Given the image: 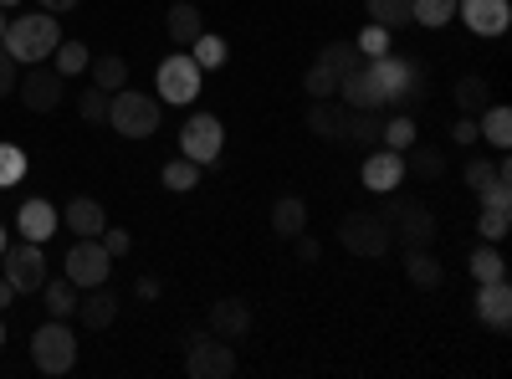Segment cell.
<instances>
[{"mask_svg":"<svg viewBox=\"0 0 512 379\" xmlns=\"http://www.w3.org/2000/svg\"><path fill=\"white\" fill-rule=\"evenodd\" d=\"M57 41H62V26L52 11H41V16H16L6 21V36H0V47H6L16 57V67H36V62H47L57 52Z\"/></svg>","mask_w":512,"mask_h":379,"instance_id":"1","label":"cell"},{"mask_svg":"<svg viewBox=\"0 0 512 379\" xmlns=\"http://www.w3.org/2000/svg\"><path fill=\"white\" fill-rule=\"evenodd\" d=\"M338 241H344V251H354V257L374 262V257H384V251L395 246V231H390V221H384L379 210H349V216L338 221Z\"/></svg>","mask_w":512,"mask_h":379,"instance_id":"2","label":"cell"},{"mask_svg":"<svg viewBox=\"0 0 512 379\" xmlns=\"http://www.w3.org/2000/svg\"><path fill=\"white\" fill-rule=\"evenodd\" d=\"M108 123H113V134H123V139H154L159 134V103L149 93L118 88L108 98Z\"/></svg>","mask_w":512,"mask_h":379,"instance_id":"3","label":"cell"},{"mask_svg":"<svg viewBox=\"0 0 512 379\" xmlns=\"http://www.w3.org/2000/svg\"><path fill=\"white\" fill-rule=\"evenodd\" d=\"M31 359H36L41 374H67L77 364V339H72L67 318H52L31 333Z\"/></svg>","mask_w":512,"mask_h":379,"instance_id":"4","label":"cell"},{"mask_svg":"<svg viewBox=\"0 0 512 379\" xmlns=\"http://www.w3.org/2000/svg\"><path fill=\"white\" fill-rule=\"evenodd\" d=\"M185 369H190V379H231L236 374V349H231V339H216V333H195L190 339V349H185Z\"/></svg>","mask_w":512,"mask_h":379,"instance_id":"5","label":"cell"},{"mask_svg":"<svg viewBox=\"0 0 512 379\" xmlns=\"http://www.w3.org/2000/svg\"><path fill=\"white\" fill-rule=\"evenodd\" d=\"M113 277V257H108V246L98 236H77V246L67 251V282L77 292H88V287H103Z\"/></svg>","mask_w":512,"mask_h":379,"instance_id":"6","label":"cell"},{"mask_svg":"<svg viewBox=\"0 0 512 379\" xmlns=\"http://www.w3.org/2000/svg\"><path fill=\"white\" fill-rule=\"evenodd\" d=\"M379 216L390 221L400 246H431L441 236V221L431 216V205H420V200H395L390 210H379Z\"/></svg>","mask_w":512,"mask_h":379,"instance_id":"7","label":"cell"},{"mask_svg":"<svg viewBox=\"0 0 512 379\" xmlns=\"http://www.w3.org/2000/svg\"><path fill=\"white\" fill-rule=\"evenodd\" d=\"M221 149H226L221 118H216V113H190V118H185V129H180V154L195 159L200 170H205V164H216V159H221Z\"/></svg>","mask_w":512,"mask_h":379,"instance_id":"8","label":"cell"},{"mask_svg":"<svg viewBox=\"0 0 512 379\" xmlns=\"http://www.w3.org/2000/svg\"><path fill=\"white\" fill-rule=\"evenodd\" d=\"M0 277H6L16 292H41V282H47V257H41V241H26L21 236V246H6L0 251Z\"/></svg>","mask_w":512,"mask_h":379,"instance_id":"9","label":"cell"},{"mask_svg":"<svg viewBox=\"0 0 512 379\" xmlns=\"http://www.w3.org/2000/svg\"><path fill=\"white\" fill-rule=\"evenodd\" d=\"M154 77H159V98L175 103V108H190L200 98V82H205V72L195 67V57H164Z\"/></svg>","mask_w":512,"mask_h":379,"instance_id":"10","label":"cell"},{"mask_svg":"<svg viewBox=\"0 0 512 379\" xmlns=\"http://www.w3.org/2000/svg\"><path fill=\"white\" fill-rule=\"evenodd\" d=\"M16 93L31 113H57L62 108V93H67V77L57 67H26V77H16Z\"/></svg>","mask_w":512,"mask_h":379,"instance_id":"11","label":"cell"},{"mask_svg":"<svg viewBox=\"0 0 512 379\" xmlns=\"http://www.w3.org/2000/svg\"><path fill=\"white\" fill-rule=\"evenodd\" d=\"M456 16L466 21L472 36H502L507 21H512L507 0H456Z\"/></svg>","mask_w":512,"mask_h":379,"instance_id":"12","label":"cell"},{"mask_svg":"<svg viewBox=\"0 0 512 379\" xmlns=\"http://www.w3.org/2000/svg\"><path fill=\"white\" fill-rule=\"evenodd\" d=\"M349 118H354V108L344 103V98H313V108H308V134H318V139H349Z\"/></svg>","mask_w":512,"mask_h":379,"instance_id":"13","label":"cell"},{"mask_svg":"<svg viewBox=\"0 0 512 379\" xmlns=\"http://www.w3.org/2000/svg\"><path fill=\"white\" fill-rule=\"evenodd\" d=\"M216 339H246L251 333V303L246 298H221V303H210V323H205Z\"/></svg>","mask_w":512,"mask_h":379,"instance_id":"14","label":"cell"},{"mask_svg":"<svg viewBox=\"0 0 512 379\" xmlns=\"http://www.w3.org/2000/svg\"><path fill=\"white\" fill-rule=\"evenodd\" d=\"M477 323H487V328H507L512 323V287H507V277L477 282Z\"/></svg>","mask_w":512,"mask_h":379,"instance_id":"15","label":"cell"},{"mask_svg":"<svg viewBox=\"0 0 512 379\" xmlns=\"http://www.w3.org/2000/svg\"><path fill=\"white\" fill-rule=\"evenodd\" d=\"M400 180H405V154H395V149H374V154L364 159V185H369L374 195H390Z\"/></svg>","mask_w":512,"mask_h":379,"instance_id":"16","label":"cell"},{"mask_svg":"<svg viewBox=\"0 0 512 379\" xmlns=\"http://www.w3.org/2000/svg\"><path fill=\"white\" fill-rule=\"evenodd\" d=\"M338 98H344L349 108H390V103H384V93H379V82H374V72L364 62L354 72L338 77Z\"/></svg>","mask_w":512,"mask_h":379,"instance_id":"17","label":"cell"},{"mask_svg":"<svg viewBox=\"0 0 512 379\" xmlns=\"http://www.w3.org/2000/svg\"><path fill=\"white\" fill-rule=\"evenodd\" d=\"M164 31H169V41H175V47H195V36L205 31V16H200L195 0H175V6H169V16H164Z\"/></svg>","mask_w":512,"mask_h":379,"instance_id":"18","label":"cell"},{"mask_svg":"<svg viewBox=\"0 0 512 379\" xmlns=\"http://www.w3.org/2000/svg\"><path fill=\"white\" fill-rule=\"evenodd\" d=\"M16 226H21V236L26 241H47V236H57V210L47 205V200H21V210H16Z\"/></svg>","mask_w":512,"mask_h":379,"instance_id":"19","label":"cell"},{"mask_svg":"<svg viewBox=\"0 0 512 379\" xmlns=\"http://www.w3.org/2000/svg\"><path fill=\"white\" fill-rule=\"evenodd\" d=\"M405 277L420 287V292H436L446 282V267L431 257V246H405Z\"/></svg>","mask_w":512,"mask_h":379,"instance_id":"20","label":"cell"},{"mask_svg":"<svg viewBox=\"0 0 512 379\" xmlns=\"http://www.w3.org/2000/svg\"><path fill=\"white\" fill-rule=\"evenodd\" d=\"M451 103L461 108V118H482V113H487V103H492V88H487V77H477V72L456 77V88H451Z\"/></svg>","mask_w":512,"mask_h":379,"instance_id":"21","label":"cell"},{"mask_svg":"<svg viewBox=\"0 0 512 379\" xmlns=\"http://www.w3.org/2000/svg\"><path fill=\"white\" fill-rule=\"evenodd\" d=\"M405 175H420V180H441L446 175V154L436 149V144H410L405 149Z\"/></svg>","mask_w":512,"mask_h":379,"instance_id":"22","label":"cell"},{"mask_svg":"<svg viewBox=\"0 0 512 379\" xmlns=\"http://www.w3.org/2000/svg\"><path fill=\"white\" fill-rule=\"evenodd\" d=\"M67 226H72L77 236H103L108 216H103V205H98L93 195H77V200L67 205Z\"/></svg>","mask_w":512,"mask_h":379,"instance_id":"23","label":"cell"},{"mask_svg":"<svg viewBox=\"0 0 512 379\" xmlns=\"http://www.w3.org/2000/svg\"><path fill=\"white\" fill-rule=\"evenodd\" d=\"M113 318H118V303L103 287H88V298H77V323L82 328H108Z\"/></svg>","mask_w":512,"mask_h":379,"instance_id":"24","label":"cell"},{"mask_svg":"<svg viewBox=\"0 0 512 379\" xmlns=\"http://www.w3.org/2000/svg\"><path fill=\"white\" fill-rule=\"evenodd\" d=\"M303 226H308V205L297 200V195H282V200L272 205V231H277L282 241H292V236H303Z\"/></svg>","mask_w":512,"mask_h":379,"instance_id":"25","label":"cell"},{"mask_svg":"<svg viewBox=\"0 0 512 379\" xmlns=\"http://www.w3.org/2000/svg\"><path fill=\"white\" fill-rule=\"evenodd\" d=\"M410 6H415V0H364L369 21H374V26H384V31H405V26H415Z\"/></svg>","mask_w":512,"mask_h":379,"instance_id":"26","label":"cell"},{"mask_svg":"<svg viewBox=\"0 0 512 379\" xmlns=\"http://www.w3.org/2000/svg\"><path fill=\"white\" fill-rule=\"evenodd\" d=\"M88 72H93V88H103V93H118V88H128V62H123L118 52H103V57H93V62H88Z\"/></svg>","mask_w":512,"mask_h":379,"instance_id":"27","label":"cell"},{"mask_svg":"<svg viewBox=\"0 0 512 379\" xmlns=\"http://www.w3.org/2000/svg\"><path fill=\"white\" fill-rule=\"evenodd\" d=\"M477 129H482V139H487L492 149L507 154V144H512V113H507L502 103H487V113L477 118Z\"/></svg>","mask_w":512,"mask_h":379,"instance_id":"28","label":"cell"},{"mask_svg":"<svg viewBox=\"0 0 512 379\" xmlns=\"http://www.w3.org/2000/svg\"><path fill=\"white\" fill-rule=\"evenodd\" d=\"M415 139H420V129H415V113H395V118H384V134H379V144H384V149L405 154Z\"/></svg>","mask_w":512,"mask_h":379,"instance_id":"29","label":"cell"},{"mask_svg":"<svg viewBox=\"0 0 512 379\" xmlns=\"http://www.w3.org/2000/svg\"><path fill=\"white\" fill-rule=\"evenodd\" d=\"M41 298H47V313H52V318H72V313H77V287H72L67 277H62V282L47 277V282H41Z\"/></svg>","mask_w":512,"mask_h":379,"instance_id":"30","label":"cell"},{"mask_svg":"<svg viewBox=\"0 0 512 379\" xmlns=\"http://www.w3.org/2000/svg\"><path fill=\"white\" fill-rule=\"evenodd\" d=\"M159 180H164V190L185 195V190H195V185H200V164L180 154V159H169V164H164V175H159Z\"/></svg>","mask_w":512,"mask_h":379,"instance_id":"31","label":"cell"},{"mask_svg":"<svg viewBox=\"0 0 512 379\" xmlns=\"http://www.w3.org/2000/svg\"><path fill=\"white\" fill-rule=\"evenodd\" d=\"M57 62V72L62 77H77V72H88V62H93V52H88V41H57V52H52Z\"/></svg>","mask_w":512,"mask_h":379,"instance_id":"32","label":"cell"},{"mask_svg":"<svg viewBox=\"0 0 512 379\" xmlns=\"http://www.w3.org/2000/svg\"><path fill=\"white\" fill-rule=\"evenodd\" d=\"M359 57H364V52H359V41H328V47L318 52V62H323V67H333L338 77L354 72V67H359Z\"/></svg>","mask_w":512,"mask_h":379,"instance_id":"33","label":"cell"},{"mask_svg":"<svg viewBox=\"0 0 512 379\" xmlns=\"http://www.w3.org/2000/svg\"><path fill=\"white\" fill-rule=\"evenodd\" d=\"M410 16H415V26H431V31H441L446 21H456V0H415Z\"/></svg>","mask_w":512,"mask_h":379,"instance_id":"34","label":"cell"},{"mask_svg":"<svg viewBox=\"0 0 512 379\" xmlns=\"http://www.w3.org/2000/svg\"><path fill=\"white\" fill-rule=\"evenodd\" d=\"M379 134H384V108H354V118H349V139H359V144H379Z\"/></svg>","mask_w":512,"mask_h":379,"instance_id":"35","label":"cell"},{"mask_svg":"<svg viewBox=\"0 0 512 379\" xmlns=\"http://www.w3.org/2000/svg\"><path fill=\"white\" fill-rule=\"evenodd\" d=\"M502 175H512L507 159H497V164H492V159H466V190H477V195H482L492 180H502Z\"/></svg>","mask_w":512,"mask_h":379,"instance_id":"36","label":"cell"},{"mask_svg":"<svg viewBox=\"0 0 512 379\" xmlns=\"http://www.w3.org/2000/svg\"><path fill=\"white\" fill-rule=\"evenodd\" d=\"M226 57H231V52H226V41H221V36H210V31L195 36V67H200V72L226 67Z\"/></svg>","mask_w":512,"mask_h":379,"instance_id":"37","label":"cell"},{"mask_svg":"<svg viewBox=\"0 0 512 379\" xmlns=\"http://www.w3.org/2000/svg\"><path fill=\"white\" fill-rule=\"evenodd\" d=\"M303 93H308V98H338V72L323 67V62H313V67L303 72Z\"/></svg>","mask_w":512,"mask_h":379,"instance_id":"38","label":"cell"},{"mask_svg":"<svg viewBox=\"0 0 512 379\" xmlns=\"http://www.w3.org/2000/svg\"><path fill=\"white\" fill-rule=\"evenodd\" d=\"M472 277H477V282H497V277H507V262H502V251H497V246H477V251H472Z\"/></svg>","mask_w":512,"mask_h":379,"instance_id":"39","label":"cell"},{"mask_svg":"<svg viewBox=\"0 0 512 379\" xmlns=\"http://www.w3.org/2000/svg\"><path fill=\"white\" fill-rule=\"evenodd\" d=\"M26 180V154L16 144H0V190H11Z\"/></svg>","mask_w":512,"mask_h":379,"instance_id":"40","label":"cell"},{"mask_svg":"<svg viewBox=\"0 0 512 379\" xmlns=\"http://www.w3.org/2000/svg\"><path fill=\"white\" fill-rule=\"evenodd\" d=\"M507 226H512L507 205H482V216H477V231H482L487 241H502V236H507Z\"/></svg>","mask_w":512,"mask_h":379,"instance_id":"41","label":"cell"},{"mask_svg":"<svg viewBox=\"0 0 512 379\" xmlns=\"http://www.w3.org/2000/svg\"><path fill=\"white\" fill-rule=\"evenodd\" d=\"M108 98L113 93H103V88H88L77 98V113H82V123H108Z\"/></svg>","mask_w":512,"mask_h":379,"instance_id":"42","label":"cell"},{"mask_svg":"<svg viewBox=\"0 0 512 379\" xmlns=\"http://www.w3.org/2000/svg\"><path fill=\"white\" fill-rule=\"evenodd\" d=\"M390 36H395V31H384V26L369 21V26L359 31V52H364V57H384V52H390Z\"/></svg>","mask_w":512,"mask_h":379,"instance_id":"43","label":"cell"},{"mask_svg":"<svg viewBox=\"0 0 512 379\" xmlns=\"http://www.w3.org/2000/svg\"><path fill=\"white\" fill-rule=\"evenodd\" d=\"M103 246H108V257L118 262V257H128V251H134V236H128L123 226H103V236H98Z\"/></svg>","mask_w":512,"mask_h":379,"instance_id":"44","label":"cell"},{"mask_svg":"<svg viewBox=\"0 0 512 379\" xmlns=\"http://www.w3.org/2000/svg\"><path fill=\"white\" fill-rule=\"evenodd\" d=\"M16 77H21V72H16V57L0 47V98H11V93H16Z\"/></svg>","mask_w":512,"mask_h":379,"instance_id":"45","label":"cell"},{"mask_svg":"<svg viewBox=\"0 0 512 379\" xmlns=\"http://www.w3.org/2000/svg\"><path fill=\"white\" fill-rule=\"evenodd\" d=\"M451 139H456L461 149H472V144L482 139V129H477V118H456V129H451Z\"/></svg>","mask_w":512,"mask_h":379,"instance_id":"46","label":"cell"},{"mask_svg":"<svg viewBox=\"0 0 512 379\" xmlns=\"http://www.w3.org/2000/svg\"><path fill=\"white\" fill-rule=\"evenodd\" d=\"M512 175H502V180H492L487 190H482V205H512V185H507Z\"/></svg>","mask_w":512,"mask_h":379,"instance_id":"47","label":"cell"},{"mask_svg":"<svg viewBox=\"0 0 512 379\" xmlns=\"http://www.w3.org/2000/svg\"><path fill=\"white\" fill-rule=\"evenodd\" d=\"M292 246H297V262H308V267H313V262L323 257V251H318V241H313V236H292Z\"/></svg>","mask_w":512,"mask_h":379,"instance_id":"48","label":"cell"},{"mask_svg":"<svg viewBox=\"0 0 512 379\" xmlns=\"http://www.w3.org/2000/svg\"><path fill=\"white\" fill-rule=\"evenodd\" d=\"M36 6H41V11H52V16H62V11L77 6V0H36Z\"/></svg>","mask_w":512,"mask_h":379,"instance_id":"49","label":"cell"},{"mask_svg":"<svg viewBox=\"0 0 512 379\" xmlns=\"http://www.w3.org/2000/svg\"><path fill=\"white\" fill-rule=\"evenodd\" d=\"M11 298H16V287H11L6 277H0V313H6V308H11Z\"/></svg>","mask_w":512,"mask_h":379,"instance_id":"50","label":"cell"},{"mask_svg":"<svg viewBox=\"0 0 512 379\" xmlns=\"http://www.w3.org/2000/svg\"><path fill=\"white\" fill-rule=\"evenodd\" d=\"M139 298H159V282L154 277H139Z\"/></svg>","mask_w":512,"mask_h":379,"instance_id":"51","label":"cell"},{"mask_svg":"<svg viewBox=\"0 0 512 379\" xmlns=\"http://www.w3.org/2000/svg\"><path fill=\"white\" fill-rule=\"evenodd\" d=\"M11 6H21V0H0V11H11Z\"/></svg>","mask_w":512,"mask_h":379,"instance_id":"52","label":"cell"},{"mask_svg":"<svg viewBox=\"0 0 512 379\" xmlns=\"http://www.w3.org/2000/svg\"><path fill=\"white\" fill-rule=\"evenodd\" d=\"M6 21H11V16H6V11H0V36H6Z\"/></svg>","mask_w":512,"mask_h":379,"instance_id":"53","label":"cell"},{"mask_svg":"<svg viewBox=\"0 0 512 379\" xmlns=\"http://www.w3.org/2000/svg\"><path fill=\"white\" fill-rule=\"evenodd\" d=\"M6 246H11V241H6V226H0V251H6Z\"/></svg>","mask_w":512,"mask_h":379,"instance_id":"54","label":"cell"},{"mask_svg":"<svg viewBox=\"0 0 512 379\" xmlns=\"http://www.w3.org/2000/svg\"><path fill=\"white\" fill-rule=\"evenodd\" d=\"M0 344H6V323H0Z\"/></svg>","mask_w":512,"mask_h":379,"instance_id":"55","label":"cell"}]
</instances>
